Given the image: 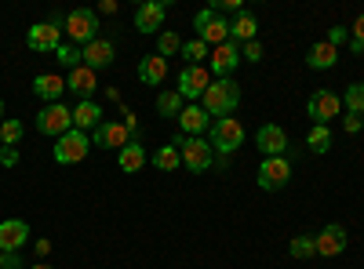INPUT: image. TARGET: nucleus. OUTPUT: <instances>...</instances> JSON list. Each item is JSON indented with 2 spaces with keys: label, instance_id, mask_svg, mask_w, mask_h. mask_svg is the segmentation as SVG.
I'll use <instances>...</instances> for the list:
<instances>
[{
  "label": "nucleus",
  "instance_id": "42",
  "mask_svg": "<svg viewBox=\"0 0 364 269\" xmlns=\"http://www.w3.org/2000/svg\"><path fill=\"white\" fill-rule=\"evenodd\" d=\"M51 251V241H37V255H48Z\"/></svg>",
  "mask_w": 364,
  "mask_h": 269
},
{
  "label": "nucleus",
  "instance_id": "35",
  "mask_svg": "<svg viewBox=\"0 0 364 269\" xmlns=\"http://www.w3.org/2000/svg\"><path fill=\"white\" fill-rule=\"evenodd\" d=\"M182 51V37L178 33H161L157 37V55L161 58H171V55H178Z\"/></svg>",
  "mask_w": 364,
  "mask_h": 269
},
{
  "label": "nucleus",
  "instance_id": "23",
  "mask_svg": "<svg viewBox=\"0 0 364 269\" xmlns=\"http://www.w3.org/2000/svg\"><path fill=\"white\" fill-rule=\"evenodd\" d=\"M178 124H182V131H186L190 138H200V131H208V128H211V116H208L200 106H182Z\"/></svg>",
  "mask_w": 364,
  "mask_h": 269
},
{
  "label": "nucleus",
  "instance_id": "30",
  "mask_svg": "<svg viewBox=\"0 0 364 269\" xmlns=\"http://www.w3.org/2000/svg\"><path fill=\"white\" fill-rule=\"evenodd\" d=\"M157 113H161V116H175V121H178L182 95H178V92H161V95H157Z\"/></svg>",
  "mask_w": 364,
  "mask_h": 269
},
{
  "label": "nucleus",
  "instance_id": "36",
  "mask_svg": "<svg viewBox=\"0 0 364 269\" xmlns=\"http://www.w3.org/2000/svg\"><path fill=\"white\" fill-rule=\"evenodd\" d=\"M262 55H266V51H262L259 40H248L245 48H240V58H248V62H262Z\"/></svg>",
  "mask_w": 364,
  "mask_h": 269
},
{
  "label": "nucleus",
  "instance_id": "25",
  "mask_svg": "<svg viewBox=\"0 0 364 269\" xmlns=\"http://www.w3.org/2000/svg\"><path fill=\"white\" fill-rule=\"evenodd\" d=\"M146 146L142 142H128L124 149L117 153V164H120V171H128V175H135V171H142L146 168Z\"/></svg>",
  "mask_w": 364,
  "mask_h": 269
},
{
  "label": "nucleus",
  "instance_id": "7",
  "mask_svg": "<svg viewBox=\"0 0 364 269\" xmlns=\"http://www.w3.org/2000/svg\"><path fill=\"white\" fill-rule=\"evenodd\" d=\"M37 131L51 135V138H63L66 131H73V109H66L63 102H51L37 113Z\"/></svg>",
  "mask_w": 364,
  "mask_h": 269
},
{
  "label": "nucleus",
  "instance_id": "32",
  "mask_svg": "<svg viewBox=\"0 0 364 269\" xmlns=\"http://www.w3.org/2000/svg\"><path fill=\"white\" fill-rule=\"evenodd\" d=\"M288 251H291V258H314L317 255V241H314V236H306V233H299L295 241L288 244Z\"/></svg>",
  "mask_w": 364,
  "mask_h": 269
},
{
  "label": "nucleus",
  "instance_id": "41",
  "mask_svg": "<svg viewBox=\"0 0 364 269\" xmlns=\"http://www.w3.org/2000/svg\"><path fill=\"white\" fill-rule=\"evenodd\" d=\"M4 269H22V258H18V255H8V258H4Z\"/></svg>",
  "mask_w": 364,
  "mask_h": 269
},
{
  "label": "nucleus",
  "instance_id": "37",
  "mask_svg": "<svg viewBox=\"0 0 364 269\" xmlns=\"http://www.w3.org/2000/svg\"><path fill=\"white\" fill-rule=\"evenodd\" d=\"M346 40H350V29H346V26H331V29H328V44L339 48V44H346Z\"/></svg>",
  "mask_w": 364,
  "mask_h": 269
},
{
  "label": "nucleus",
  "instance_id": "34",
  "mask_svg": "<svg viewBox=\"0 0 364 269\" xmlns=\"http://www.w3.org/2000/svg\"><path fill=\"white\" fill-rule=\"evenodd\" d=\"M55 58H58V62H63L66 70H77V66H84V55H80V48H77V44H58Z\"/></svg>",
  "mask_w": 364,
  "mask_h": 269
},
{
  "label": "nucleus",
  "instance_id": "14",
  "mask_svg": "<svg viewBox=\"0 0 364 269\" xmlns=\"http://www.w3.org/2000/svg\"><path fill=\"white\" fill-rule=\"evenodd\" d=\"M317 255H324V258H336V255H343L346 251V244H350V236H346V229L339 226V222H331V226H324L317 236Z\"/></svg>",
  "mask_w": 364,
  "mask_h": 269
},
{
  "label": "nucleus",
  "instance_id": "45",
  "mask_svg": "<svg viewBox=\"0 0 364 269\" xmlns=\"http://www.w3.org/2000/svg\"><path fill=\"white\" fill-rule=\"evenodd\" d=\"M4 258H8V255H4V251H0V269H4Z\"/></svg>",
  "mask_w": 364,
  "mask_h": 269
},
{
  "label": "nucleus",
  "instance_id": "43",
  "mask_svg": "<svg viewBox=\"0 0 364 269\" xmlns=\"http://www.w3.org/2000/svg\"><path fill=\"white\" fill-rule=\"evenodd\" d=\"M29 269H55V265H48V262H33V265H29Z\"/></svg>",
  "mask_w": 364,
  "mask_h": 269
},
{
  "label": "nucleus",
  "instance_id": "28",
  "mask_svg": "<svg viewBox=\"0 0 364 269\" xmlns=\"http://www.w3.org/2000/svg\"><path fill=\"white\" fill-rule=\"evenodd\" d=\"M178 55L186 58V66H200L204 58L211 55V48H208L204 40H197V37H193V40H182V51H178Z\"/></svg>",
  "mask_w": 364,
  "mask_h": 269
},
{
  "label": "nucleus",
  "instance_id": "20",
  "mask_svg": "<svg viewBox=\"0 0 364 269\" xmlns=\"http://www.w3.org/2000/svg\"><path fill=\"white\" fill-rule=\"evenodd\" d=\"M95 70H87V66H77V70H70V77H66V92H73L80 102H91V95H95Z\"/></svg>",
  "mask_w": 364,
  "mask_h": 269
},
{
  "label": "nucleus",
  "instance_id": "10",
  "mask_svg": "<svg viewBox=\"0 0 364 269\" xmlns=\"http://www.w3.org/2000/svg\"><path fill=\"white\" fill-rule=\"evenodd\" d=\"M175 84H178L175 92H178L182 99H204L208 84H211V73H208L204 66H182V70H178V80H175Z\"/></svg>",
  "mask_w": 364,
  "mask_h": 269
},
{
  "label": "nucleus",
  "instance_id": "21",
  "mask_svg": "<svg viewBox=\"0 0 364 269\" xmlns=\"http://www.w3.org/2000/svg\"><path fill=\"white\" fill-rule=\"evenodd\" d=\"M33 95L44 99L48 106L58 102V99L66 95V77H58V73H37L33 77Z\"/></svg>",
  "mask_w": 364,
  "mask_h": 269
},
{
  "label": "nucleus",
  "instance_id": "5",
  "mask_svg": "<svg viewBox=\"0 0 364 269\" xmlns=\"http://www.w3.org/2000/svg\"><path fill=\"white\" fill-rule=\"evenodd\" d=\"M255 182H259V190H266V193L284 190V186L291 182V160H288V157H262Z\"/></svg>",
  "mask_w": 364,
  "mask_h": 269
},
{
  "label": "nucleus",
  "instance_id": "24",
  "mask_svg": "<svg viewBox=\"0 0 364 269\" xmlns=\"http://www.w3.org/2000/svg\"><path fill=\"white\" fill-rule=\"evenodd\" d=\"M102 124V109H99V102L91 99V102H77V109H73V128L77 131H95Z\"/></svg>",
  "mask_w": 364,
  "mask_h": 269
},
{
  "label": "nucleus",
  "instance_id": "2",
  "mask_svg": "<svg viewBox=\"0 0 364 269\" xmlns=\"http://www.w3.org/2000/svg\"><path fill=\"white\" fill-rule=\"evenodd\" d=\"M171 146L178 149L182 168H186V171L204 175V171L215 168V149H211V142H204V138H190V135H178Z\"/></svg>",
  "mask_w": 364,
  "mask_h": 269
},
{
  "label": "nucleus",
  "instance_id": "22",
  "mask_svg": "<svg viewBox=\"0 0 364 269\" xmlns=\"http://www.w3.org/2000/svg\"><path fill=\"white\" fill-rule=\"evenodd\" d=\"M336 62H339V48L336 44H328V40H317L310 51H306V66L310 70H336Z\"/></svg>",
  "mask_w": 364,
  "mask_h": 269
},
{
  "label": "nucleus",
  "instance_id": "11",
  "mask_svg": "<svg viewBox=\"0 0 364 269\" xmlns=\"http://www.w3.org/2000/svg\"><path fill=\"white\" fill-rule=\"evenodd\" d=\"M211 80H226L237 66H240V44L237 40H226L219 48H211Z\"/></svg>",
  "mask_w": 364,
  "mask_h": 269
},
{
  "label": "nucleus",
  "instance_id": "40",
  "mask_svg": "<svg viewBox=\"0 0 364 269\" xmlns=\"http://www.w3.org/2000/svg\"><path fill=\"white\" fill-rule=\"evenodd\" d=\"M350 40L364 44V15H357V22H353V37H350Z\"/></svg>",
  "mask_w": 364,
  "mask_h": 269
},
{
  "label": "nucleus",
  "instance_id": "16",
  "mask_svg": "<svg viewBox=\"0 0 364 269\" xmlns=\"http://www.w3.org/2000/svg\"><path fill=\"white\" fill-rule=\"evenodd\" d=\"M29 241V222L26 219H8L0 222V251L4 255H18V248Z\"/></svg>",
  "mask_w": 364,
  "mask_h": 269
},
{
  "label": "nucleus",
  "instance_id": "18",
  "mask_svg": "<svg viewBox=\"0 0 364 269\" xmlns=\"http://www.w3.org/2000/svg\"><path fill=\"white\" fill-rule=\"evenodd\" d=\"M80 55H84V66L99 73V70L113 66V58H117V48H113V40L99 37V40H91L87 48H80Z\"/></svg>",
  "mask_w": 364,
  "mask_h": 269
},
{
  "label": "nucleus",
  "instance_id": "1",
  "mask_svg": "<svg viewBox=\"0 0 364 269\" xmlns=\"http://www.w3.org/2000/svg\"><path fill=\"white\" fill-rule=\"evenodd\" d=\"M237 106H240V84H233L230 77L226 80H211L204 99H200V109L208 116H230Z\"/></svg>",
  "mask_w": 364,
  "mask_h": 269
},
{
  "label": "nucleus",
  "instance_id": "19",
  "mask_svg": "<svg viewBox=\"0 0 364 269\" xmlns=\"http://www.w3.org/2000/svg\"><path fill=\"white\" fill-rule=\"evenodd\" d=\"M135 73H139V80H142L146 87H161L164 77H168V58H161V55H142Z\"/></svg>",
  "mask_w": 364,
  "mask_h": 269
},
{
  "label": "nucleus",
  "instance_id": "13",
  "mask_svg": "<svg viewBox=\"0 0 364 269\" xmlns=\"http://www.w3.org/2000/svg\"><path fill=\"white\" fill-rule=\"evenodd\" d=\"M255 146H259V153L262 157H284V149H288V131L281 124H262L255 131Z\"/></svg>",
  "mask_w": 364,
  "mask_h": 269
},
{
  "label": "nucleus",
  "instance_id": "39",
  "mask_svg": "<svg viewBox=\"0 0 364 269\" xmlns=\"http://www.w3.org/2000/svg\"><path fill=\"white\" fill-rule=\"evenodd\" d=\"M343 128H346L350 135H357V131L364 128V121H360V116H353V113H346V121H343Z\"/></svg>",
  "mask_w": 364,
  "mask_h": 269
},
{
  "label": "nucleus",
  "instance_id": "4",
  "mask_svg": "<svg viewBox=\"0 0 364 269\" xmlns=\"http://www.w3.org/2000/svg\"><path fill=\"white\" fill-rule=\"evenodd\" d=\"M245 146V124L233 121V116H219L215 124H211V149L215 153H233V149Z\"/></svg>",
  "mask_w": 364,
  "mask_h": 269
},
{
  "label": "nucleus",
  "instance_id": "9",
  "mask_svg": "<svg viewBox=\"0 0 364 269\" xmlns=\"http://www.w3.org/2000/svg\"><path fill=\"white\" fill-rule=\"evenodd\" d=\"M58 44H63V29H58V18L29 26V33H26V48H29V51L44 55V51H58Z\"/></svg>",
  "mask_w": 364,
  "mask_h": 269
},
{
  "label": "nucleus",
  "instance_id": "27",
  "mask_svg": "<svg viewBox=\"0 0 364 269\" xmlns=\"http://www.w3.org/2000/svg\"><path fill=\"white\" fill-rule=\"evenodd\" d=\"M154 168H157V171H178V168H182L178 149H175V146H161V149H154Z\"/></svg>",
  "mask_w": 364,
  "mask_h": 269
},
{
  "label": "nucleus",
  "instance_id": "38",
  "mask_svg": "<svg viewBox=\"0 0 364 269\" xmlns=\"http://www.w3.org/2000/svg\"><path fill=\"white\" fill-rule=\"evenodd\" d=\"M0 164L15 168V164H18V149H15V146H0Z\"/></svg>",
  "mask_w": 364,
  "mask_h": 269
},
{
  "label": "nucleus",
  "instance_id": "6",
  "mask_svg": "<svg viewBox=\"0 0 364 269\" xmlns=\"http://www.w3.org/2000/svg\"><path fill=\"white\" fill-rule=\"evenodd\" d=\"M66 37L73 44H91V40H99V15L91 11V8H77L66 15Z\"/></svg>",
  "mask_w": 364,
  "mask_h": 269
},
{
  "label": "nucleus",
  "instance_id": "12",
  "mask_svg": "<svg viewBox=\"0 0 364 269\" xmlns=\"http://www.w3.org/2000/svg\"><path fill=\"white\" fill-rule=\"evenodd\" d=\"M306 113H310L314 124H331L343 113V99L331 95V92H314L310 102H306Z\"/></svg>",
  "mask_w": 364,
  "mask_h": 269
},
{
  "label": "nucleus",
  "instance_id": "8",
  "mask_svg": "<svg viewBox=\"0 0 364 269\" xmlns=\"http://www.w3.org/2000/svg\"><path fill=\"white\" fill-rule=\"evenodd\" d=\"M91 149V138L84 131H66L63 138H55V164H80Z\"/></svg>",
  "mask_w": 364,
  "mask_h": 269
},
{
  "label": "nucleus",
  "instance_id": "31",
  "mask_svg": "<svg viewBox=\"0 0 364 269\" xmlns=\"http://www.w3.org/2000/svg\"><path fill=\"white\" fill-rule=\"evenodd\" d=\"M343 106H346V109H350L353 116H364V84H360V80L346 87V95H343Z\"/></svg>",
  "mask_w": 364,
  "mask_h": 269
},
{
  "label": "nucleus",
  "instance_id": "26",
  "mask_svg": "<svg viewBox=\"0 0 364 269\" xmlns=\"http://www.w3.org/2000/svg\"><path fill=\"white\" fill-rule=\"evenodd\" d=\"M255 33H259V18L248 15V11H240V15L230 22V40H237V44L255 40Z\"/></svg>",
  "mask_w": 364,
  "mask_h": 269
},
{
  "label": "nucleus",
  "instance_id": "17",
  "mask_svg": "<svg viewBox=\"0 0 364 269\" xmlns=\"http://www.w3.org/2000/svg\"><path fill=\"white\" fill-rule=\"evenodd\" d=\"M132 142V135H128V128L124 124H117V121H102L99 128H95V138H91V146H99V149H124Z\"/></svg>",
  "mask_w": 364,
  "mask_h": 269
},
{
  "label": "nucleus",
  "instance_id": "46",
  "mask_svg": "<svg viewBox=\"0 0 364 269\" xmlns=\"http://www.w3.org/2000/svg\"><path fill=\"white\" fill-rule=\"evenodd\" d=\"M0 146H4V142H0Z\"/></svg>",
  "mask_w": 364,
  "mask_h": 269
},
{
  "label": "nucleus",
  "instance_id": "15",
  "mask_svg": "<svg viewBox=\"0 0 364 269\" xmlns=\"http://www.w3.org/2000/svg\"><path fill=\"white\" fill-rule=\"evenodd\" d=\"M164 15H168L164 0H146V4L135 8V29L139 33H157V29L164 26Z\"/></svg>",
  "mask_w": 364,
  "mask_h": 269
},
{
  "label": "nucleus",
  "instance_id": "29",
  "mask_svg": "<svg viewBox=\"0 0 364 269\" xmlns=\"http://www.w3.org/2000/svg\"><path fill=\"white\" fill-rule=\"evenodd\" d=\"M306 146H310V153H328L331 149V128L328 124H314L310 135H306Z\"/></svg>",
  "mask_w": 364,
  "mask_h": 269
},
{
  "label": "nucleus",
  "instance_id": "3",
  "mask_svg": "<svg viewBox=\"0 0 364 269\" xmlns=\"http://www.w3.org/2000/svg\"><path fill=\"white\" fill-rule=\"evenodd\" d=\"M193 29H197V40H204L208 48H219L230 40V22L219 15V8H204L193 15Z\"/></svg>",
  "mask_w": 364,
  "mask_h": 269
},
{
  "label": "nucleus",
  "instance_id": "33",
  "mask_svg": "<svg viewBox=\"0 0 364 269\" xmlns=\"http://www.w3.org/2000/svg\"><path fill=\"white\" fill-rule=\"evenodd\" d=\"M22 135H26V124L15 121V116H8V121L0 124V142H4V146H18Z\"/></svg>",
  "mask_w": 364,
  "mask_h": 269
},
{
  "label": "nucleus",
  "instance_id": "44",
  "mask_svg": "<svg viewBox=\"0 0 364 269\" xmlns=\"http://www.w3.org/2000/svg\"><path fill=\"white\" fill-rule=\"evenodd\" d=\"M8 121V116H4V102H0V124H4Z\"/></svg>",
  "mask_w": 364,
  "mask_h": 269
}]
</instances>
